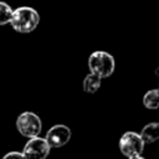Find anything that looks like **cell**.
<instances>
[{
  "mask_svg": "<svg viewBox=\"0 0 159 159\" xmlns=\"http://www.w3.org/2000/svg\"><path fill=\"white\" fill-rule=\"evenodd\" d=\"M140 135L145 143H153L159 139V123L152 122L143 127Z\"/></svg>",
  "mask_w": 159,
  "mask_h": 159,
  "instance_id": "7",
  "label": "cell"
},
{
  "mask_svg": "<svg viewBox=\"0 0 159 159\" xmlns=\"http://www.w3.org/2000/svg\"><path fill=\"white\" fill-rule=\"evenodd\" d=\"M14 10L4 1H0V26L9 24L11 21Z\"/></svg>",
  "mask_w": 159,
  "mask_h": 159,
  "instance_id": "10",
  "label": "cell"
},
{
  "mask_svg": "<svg viewBox=\"0 0 159 159\" xmlns=\"http://www.w3.org/2000/svg\"><path fill=\"white\" fill-rule=\"evenodd\" d=\"M101 82H102V77L91 72L83 80V91L87 92V93H94L99 89Z\"/></svg>",
  "mask_w": 159,
  "mask_h": 159,
  "instance_id": "8",
  "label": "cell"
},
{
  "mask_svg": "<svg viewBox=\"0 0 159 159\" xmlns=\"http://www.w3.org/2000/svg\"><path fill=\"white\" fill-rule=\"evenodd\" d=\"M145 142L142 135L135 132H127L119 139V149L123 155L129 159H143L142 153L144 150Z\"/></svg>",
  "mask_w": 159,
  "mask_h": 159,
  "instance_id": "3",
  "label": "cell"
},
{
  "mask_svg": "<svg viewBox=\"0 0 159 159\" xmlns=\"http://www.w3.org/2000/svg\"><path fill=\"white\" fill-rule=\"evenodd\" d=\"M39 22H40L39 12L29 6H20L15 9L10 21L12 29L21 34L32 32L37 27Z\"/></svg>",
  "mask_w": 159,
  "mask_h": 159,
  "instance_id": "1",
  "label": "cell"
},
{
  "mask_svg": "<svg viewBox=\"0 0 159 159\" xmlns=\"http://www.w3.org/2000/svg\"><path fill=\"white\" fill-rule=\"evenodd\" d=\"M71 138V130L67 125L63 124H56L51 127L46 134V139L51 148H60L68 143Z\"/></svg>",
  "mask_w": 159,
  "mask_h": 159,
  "instance_id": "6",
  "label": "cell"
},
{
  "mask_svg": "<svg viewBox=\"0 0 159 159\" xmlns=\"http://www.w3.org/2000/svg\"><path fill=\"white\" fill-rule=\"evenodd\" d=\"M16 128L21 135L31 138L40 134L42 123L37 114L32 112H24L16 119Z\"/></svg>",
  "mask_w": 159,
  "mask_h": 159,
  "instance_id": "4",
  "label": "cell"
},
{
  "mask_svg": "<svg viewBox=\"0 0 159 159\" xmlns=\"http://www.w3.org/2000/svg\"><path fill=\"white\" fill-rule=\"evenodd\" d=\"M155 75H157V76H158V77H159V67H158V68H157V70H155Z\"/></svg>",
  "mask_w": 159,
  "mask_h": 159,
  "instance_id": "12",
  "label": "cell"
},
{
  "mask_svg": "<svg viewBox=\"0 0 159 159\" xmlns=\"http://www.w3.org/2000/svg\"><path fill=\"white\" fill-rule=\"evenodd\" d=\"M143 104L148 109L159 108V89H149L143 97Z\"/></svg>",
  "mask_w": 159,
  "mask_h": 159,
  "instance_id": "9",
  "label": "cell"
},
{
  "mask_svg": "<svg viewBox=\"0 0 159 159\" xmlns=\"http://www.w3.org/2000/svg\"><path fill=\"white\" fill-rule=\"evenodd\" d=\"M9 158L25 159V158H26V155L24 154V152H22V153H19V152H10V153H7V154H5V155H4V159H9Z\"/></svg>",
  "mask_w": 159,
  "mask_h": 159,
  "instance_id": "11",
  "label": "cell"
},
{
  "mask_svg": "<svg viewBox=\"0 0 159 159\" xmlns=\"http://www.w3.org/2000/svg\"><path fill=\"white\" fill-rule=\"evenodd\" d=\"M51 145L46 138H40L39 135L31 137L24 147V154L29 159H43L48 155Z\"/></svg>",
  "mask_w": 159,
  "mask_h": 159,
  "instance_id": "5",
  "label": "cell"
},
{
  "mask_svg": "<svg viewBox=\"0 0 159 159\" xmlns=\"http://www.w3.org/2000/svg\"><path fill=\"white\" fill-rule=\"evenodd\" d=\"M88 67L91 72L98 75L102 78L109 77L114 68H116V62L112 55L104 51H96L91 53L88 58Z\"/></svg>",
  "mask_w": 159,
  "mask_h": 159,
  "instance_id": "2",
  "label": "cell"
}]
</instances>
